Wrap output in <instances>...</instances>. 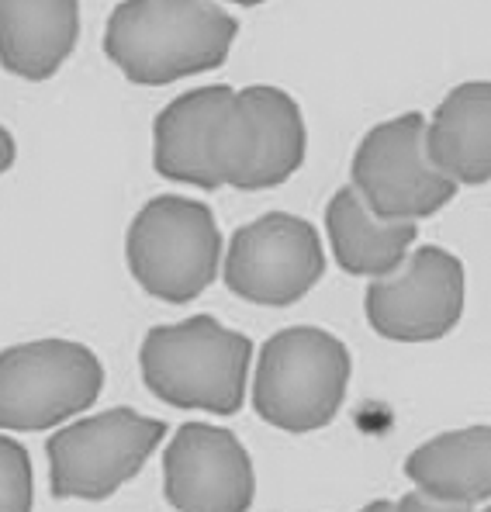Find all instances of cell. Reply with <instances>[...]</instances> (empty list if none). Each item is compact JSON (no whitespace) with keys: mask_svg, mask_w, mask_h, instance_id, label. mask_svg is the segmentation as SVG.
Here are the masks:
<instances>
[{"mask_svg":"<svg viewBox=\"0 0 491 512\" xmlns=\"http://www.w3.org/2000/svg\"><path fill=\"white\" fill-rule=\"evenodd\" d=\"M239 21L205 0H125L104 28V56L132 84L163 87L229 59Z\"/></svg>","mask_w":491,"mask_h":512,"instance_id":"6da1fadb","label":"cell"},{"mask_svg":"<svg viewBox=\"0 0 491 512\" xmlns=\"http://www.w3.org/2000/svg\"><path fill=\"white\" fill-rule=\"evenodd\" d=\"M249 360V336L225 329L211 315L149 329L139 350L142 381L160 402L173 409H205L215 416L239 412Z\"/></svg>","mask_w":491,"mask_h":512,"instance_id":"7a4b0ae2","label":"cell"},{"mask_svg":"<svg viewBox=\"0 0 491 512\" xmlns=\"http://www.w3.org/2000/svg\"><path fill=\"white\" fill-rule=\"evenodd\" d=\"M350 371V350L326 329H281L260 350L253 378L256 416L284 433H315L336 419Z\"/></svg>","mask_w":491,"mask_h":512,"instance_id":"3957f363","label":"cell"},{"mask_svg":"<svg viewBox=\"0 0 491 512\" xmlns=\"http://www.w3.org/2000/svg\"><path fill=\"white\" fill-rule=\"evenodd\" d=\"M308 132L287 90L253 84L232 90L208 135V170L215 187L267 191L305 163Z\"/></svg>","mask_w":491,"mask_h":512,"instance_id":"277c9868","label":"cell"},{"mask_svg":"<svg viewBox=\"0 0 491 512\" xmlns=\"http://www.w3.org/2000/svg\"><path fill=\"white\" fill-rule=\"evenodd\" d=\"M125 260L146 295L184 305L215 284L222 267V232L205 201L160 194L132 218Z\"/></svg>","mask_w":491,"mask_h":512,"instance_id":"5b68a950","label":"cell"},{"mask_svg":"<svg viewBox=\"0 0 491 512\" xmlns=\"http://www.w3.org/2000/svg\"><path fill=\"white\" fill-rule=\"evenodd\" d=\"M104 367L73 340H35L0 350V429L42 433L101 398Z\"/></svg>","mask_w":491,"mask_h":512,"instance_id":"8992f818","label":"cell"},{"mask_svg":"<svg viewBox=\"0 0 491 512\" xmlns=\"http://www.w3.org/2000/svg\"><path fill=\"white\" fill-rule=\"evenodd\" d=\"M166 423L135 409H108L59 429L45 443L56 499L101 502L142 471L163 443Z\"/></svg>","mask_w":491,"mask_h":512,"instance_id":"52a82bcc","label":"cell"},{"mask_svg":"<svg viewBox=\"0 0 491 512\" xmlns=\"http://www.w3.org/2000/svg\"><path fill=\"white\" fill-rule=\"evenodd\" d=\"M426 118L419 111L374 125L353 156V191L381 222H415L453 201L457 184L426 153Z\"/></svg>","mask_w":491,"mask_h":512,"instance_id":"ba28073f","label":"cell"},{"mask_svg":"<svg viewBox=\"0 0 491 512\" xmlns=\"http://www.w3.org/2000/svg\"><path fill=\"white\" fill-rule=\"evenodd\" d=\"M326 274V250L312 222L270 212L236 229L222 260L225 288L253 305L284 308L315 288Z\"/></svg>","mask_w":491,"mask_h":512,"instance_id":"9c48e42d","label":"cell"},{"mask_svg":"<svg viewBox=\"0 0 491 512\" xmlns=\"http://www.w3.org/2000/svg\"><path fill=\"white\" fill-rule=\"evenodd\" d=\"M464 263L440 246H419L388 277L367 288V322L395 343H433L464 315Z\"/></svg>","mask_w":491,"mask_h":512,"instance_id":"30bf717a","label":"cell"},{"mask_svg":"<svg viewBox=\"0 0 491 512\" xmlns=\"http://www.w3.org/2000/svg\"><path fill=\"white\" fill-rule=\"evenodd\" d=\"M163 495L177 512H249L256 474L232 429L187 423L163 454Z\"/></svg>","mask_w":491,"mask_h":512,"instance_id":"8fae6325","label":"cell"},{"mask_svg":"<svg viewBox=\"0 0 491 512\" xmlns=\"http://www.w3.org/2000/svg\"><path fill=\"white\" fill-rule=\"evenodd\" d=\"M80 39L73 0H0V66L21 80H49Z\"/></svg>","mask_w":491,"mask_h":512,"instance_id":"7c38bea8","label":"cell"},{"mask_svg":"<svg viewBox=\"0 0 491 512\" xmlns=\"http://www.w3.org/2000/svg\"><path fill=\"white\" fill-rule=\"evenodd\" d=\"M426 153L453 184L491 180V80L453 87L426 125Z\"/></svg>","mask_w":491,"mask_h":512,"instance_id":"4fadbf2b","label":"cell"},{"mask_svg":"<svg viewBox=\"0 0 491 512\" xmlns=\"http://www.w3.org/2000/svg\"><path fill=\"white\" fill-rule=\"evenodd\" d=\"M232 87H198L173 97L153 122V167L173 184H191L201 191H215V177L208 170V135L222 115Z\"/></svg>","mask_w":491,"mask_h":512,"instance_id":"5bb4252c","label":"cell"},{"mask_svg":"<svg viewBox=\"0 0 491 512\" xmlns=\"http://www.w3.org/2000/svg\"><path fill=\"white\" fill-rule=\"evenodd\" d=\"M326 229L339 267L346 274H364L374 281L395 274L409 260L412 243L419 236L415 222H381L353 187L336 191V198L329 201Z\"/></svg>","mask_w":491,"mask_h":512,"instance_id":"9a60e30c","label":"cell"},{"mask_svg":"<svg viewBox=\"0 0 491 512\" xmlns=\"http://www.w3.org/2000/svg\"><path fill=\"white\" fill-rule=\"evenodd\" d=\"M405 474L429 499L453 506L491 499V426L453 429L422 443L405 461Z\"/></svg>","mask_w":491,"mask_h":512,"instance_id":"2e32d148","label":"cell"},{"mask_svg":"<svg viewBox=\"0 0 491 512\" xmlns=\"http://www.w3.org/2000/svg\"><path fill=\"white\" fill-rule=\"evenodd\" d=\"M35 474L32 457L14 436L0 433V512H32Z\"/></svg>","mask_w":491,"mask_h":512,"instance_id":"e0dca14e","label":"cell"},{"mask_svg":"<svg viewBox=\"0 0 491 512\" xmlns=\"http://www.w3.org/2000/svg\"><path fill=\"white\" fill-rule=\"evenodd\" d=\"M391 512H471V506H453V502L429 499L426 492H409L402 502H395Z\"/></svg>","mask_w":491,"mask_h":512,"instance_id":"ac0fdd59","label":"cell"},{"mask_svg":"<svg viewBox=\"0 0 491 512\" xmlns=\"http://www.w3.org/2000/svg\"><path fill=\"white\" fill-rule=\"evenodd\" d=\"M14 156H18V146H14V135L0 125V177L14 167Z\"/></svg>","mask_w":491,"mask_h":512,"instance_id":"d6986e66","label":"cell"},{"mask_svg":"<svg viewBox=\"0 0 491 512\" xmlns=\"http://www.w3.org/2000/svg\"><path fill=\"white\" fill-rule=\"evenodd\" d=\"M360 512H391V502H370V506H364Z\"/></svg>","mask_w":491,"mask_h":512,"instance_id":"ffe728a7","label":"cell"},{"mask_svg":"<svg viewBox=\"0 0 491 512\" xmlns=\"http://www.w3.org/2000/svg\"><path fill=\"white\" fill-rule=\"evenodd\" d=\"M485 512H491V506H488V509H485Z\"/></svg>","mask_w":491,"mask_h":512,"instance_id":"44dd1931","label":"cell"}]
</instances>
